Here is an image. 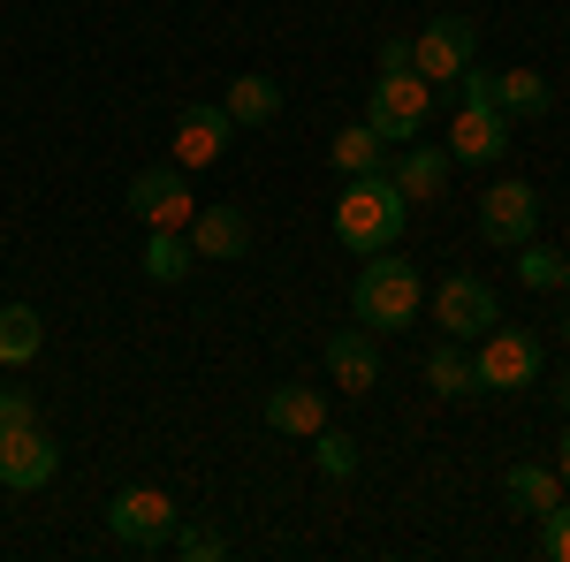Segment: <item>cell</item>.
I'll return each instance as SVG.
<instances>
[{
  "instance_id": "cell-11",
  "label": "cell",
  "mask_w": 570,
  "mask_h": 562,
  "mask_svg": "<svg viewBox=\"0 0 570 562\" xmlns=\"http://www.w3.org/2000/svg\"><path fill=\"white\" fill-rule=\"evenodd\" d=\"M510 152V115L502 107H456V122H449V160L456 168H487V160H502Z\"/></svg>"
},
{
  "instance_id": "cell-2",
  "label": "cell",
  "mask_w": 570,
  "mask_h": 562,
  "mask_svg": "<svg viewBox=\"0 0 570 562\" xmlns=\"http://www.w3.org/2000/svg\"><path fill=\"white\" fill-rule=\"evenodd\" d=\"M351 312H357V327H373V335H403V327H419V312H426V282H419V266L395 259V252H373V259L357 266V282H351Z\"/></svg>"
},
{
  "instance_id": "cell-27",
  "label": "cell",
  "mask_w": 570,
  "mask_h": 562,
  "mask_svg": "<svg viewBox=\"0 0 570 562\" xmlns=\"http://www.w3.org/2000/svg\"><path fill=\"white\" fill-rule=\"evenodd\" d=\"M540 555H548V562H570V494L548 510V517H540Z\"/></svg>"
},
{
  "instance_id": "cell-12",
  "label": "cell",
  "mask_w": 570,
  "mask_h": 562,
  "mask_svg": "<svg viewBox=\"0 0 570 562\" xmlns=\"http://www.w3.org/2000/svg\"><path fill=\"white\" fill-rule=\"evenodd\" d=\"M228 137H236L228 107H183V115H176V168L183 175L214 168L220 152H228Z\"/></svg>"
},
{
  "instance_id": "cell-22",
  "label": "cell",
  "mask_w": 570,
  "mask_h": 562,
  "mask_svg": "<svg viewBox=\"0 0 570 562\" xmlns=\"http://www.w3.org/2000/svg\"><path fill=\"white\" fill-rule=\"evenodd\" d=\"M190 266H198V252H190L183 228H145V274L153 282H183Z\"/></svg>"
},
{
  "instance_id": "cell-5",
  "label": "cell",
  "mask_w": 570,
  "mask_h": 562,
  "mask_svg": "<svg viewBox=\"0 0 570 562\" xmlns=\"http://www.w3.org/2000/svg\"><path fill=\"white\" fill-rule=\"evenodd\" d=\"M176 524H183V510L160 494V486H122L115 502H107V532L130 548V555H153V548H168L176 540Z\"/></svg>"
},
{
  "instance_id": "cell-3",
  "label": "cell",
  "mask_w": 570,
  "mask_h": 562,
  "mask_svg": "<svg viewBox=\"0 0 570 562\" xmlns=\"http://www.w3.org/2000/svg\"><path fill=\"white\" fill-rule=\"evenodd\" d=\"M540 373H548V349H540V335L532 327H487L480 349H472V381H480L487 395H518V388H540Z\"/></svg>"
},
{
  "instance_id": "cell-23",
  "label": "cell",
  "mask_w": 570,
  "mask_h": 562,
  "mask_svg": "<svg viewBox=\"0 0 570 562\" xmlns=\"http://www.w3.org/2000/svg\"><path fill=\"white\" fill-rule=\"evenodd\" d=\"M327 152H335V168H343V175H381V168H389V145L365 130V122L335 130V145H327Z\"/></svg>"
},
{
  "instance_id": "cell-26",
  "label": "cell",
  "mask_w": 570,
  "mask_h": 562,
  "mask_svg": "<svg viewBox=\"0 0 570 562\" xmlns=\"http://www.w3.org/2000/svg\"><path fill=\"white\" fill-rule=\"evenodd\" d=\"M168 548H176L183 562H220V555H228V540L206 532V524H176V540H168Z\"/></svg>"
},
{
  "instance_id": "cell-31",
  "label": "cell",
  "mask_w": 570,
  "mask_h": 562,
  "mask_svg": "<svg viewBox=\"0 0 570 562\" xmlns=\"http://www.w3.org/2000/svg\"><path fill=\"white\" fill-rule=\"evenodd\" d=\"M556 479H563V494H570V433L556 441Z\"/></svg>"
},
{
  "instance_id": "cell-1",
  "label": "cell",
  "mask_w": 570,
  "mask_h": 562,
  "mask_svg": "<svg viewBox=\"0 0 570 562\" xmlns=\"http://www.w3.org/2000/svg\"><path fill=\"white\" fill-rule=\"evenodd\" d=\"M403 220H411V198L381 175H343V198H335V244L357 252V259H373V252H395V236H403Z\"/></svg>"
},
{
  "instance_id": "cell-13",
  "label": "cell",
  "mask_w": 570,
  "mask_h": 562,
  "mask_svg": "<svg viewBox=\"0 0 570 562\" xmlns=\"http://www.w3.org/2000/svg\"><path fill=\"white\" fill-rule=\"evenodd\" d=\"M327 381H335L343 395H373V388H381L373 327H343V335H327Z\"/></svg>"
},
{
  "instance_id": "cell-28",
  "label": "cell",
  "mask_w": 570,
  "mask_h": 562,
  "mask_svg": "<svg viewBox=\"0 0 570 562\" xmlns=\"http://www.w3.org/2000/svg\"><path fill=\"white\" fill-rule=\"evenodd\" d=\"M456 107H494V77H487L480 61H472V69H456Z\"/></svg>"
},
{
  "instance_id": "cell-21",
  "label": "cell",
  "mask_w": 570,
  "mask_h": 562,
  "mask_svg": "<svg viewBox=\"0 0 570 562\" xmlns=\"http://www.w3.org/2000/svg\"><path fill=\"white\" fill-rule=\"evenodd\" d=\"M426 388L449 395V403H456V395H480V381H472V349L464 343H434L426 349Z\"/></svg>"
},
{
  "instance_id": "cell-30",
  "label": "cell",
  "mask_w": 570,
  "mask_h": 562,
  "mask_svg": "<svg viewBox=\"0 0 570 562\" xmlns=\"http://www.w3.org/2000/svg\"><path fill=\"white\" fill-rule=\"evenodd\" d=\"M395 69H411V39H389V46H381V77H395Z\"/></svg>"
},
{
  "instance_id": "cell-32",
  "label": "cell",
  "mask_w": 570,
  "mask_h": 562,
  "mask_svg": "<svg viewBox=\"0 0 570 562\" xmlns=\"http://www.w3.org/2000/svg\"><path fill=\"white\" fill-rule=\"evenodd\" d=\"M556 403H563V411H570V373H563V381H556Z\"/></svg>"
},
{
  "instance_id": "cell-14",
  "label": "cell",
  "mask_w": 570,
  "mask_h": 562,
  "mask_svg": "<svg viewBox=\"0 0 570 562\" xmlns=\"http://www.w3.org/2000/svg\"><path fill=\"white\" fill-rule=\"evenodd\" d=\"M183 236H190L198 259H244V252H252V220H244V206H198Z\"/></svg>"
},
{
  "instance_id": "cell-25",
  "label": "cell",
  "mask_w": 570,
  "mask_h": 562,
  "mask_svg": "<svg viewBox=\"0 0 570 562\" xmlns=\"http://www.w3.org/2000/svg\"><path fill=\"white\" fill-rule=\"evenodd\" d=\"M312 464H320L327 479H351L357 472V441H351V433H335V426H320V433H312Z\"/></svg>"
},
{
  "instance_id": "cell-20",
  "label": "cell",
  "mask_w": 570,
  "mask_h": 562,
  "mask_svg": "<svg viewBox=\"0 0 570 562\" xmlns=\"http://www.w3.org/2000/svg\"><path fill=\"white\" fill-rule=\"evenodd\" d=\"M46 349V319L31 304H0V365H31Z\"/></svg>"
},
{
  "instance_id": "cell-4",
  "label": "cell",
  "mask_w": 570,
  "mask_h": 562,
  "mask_svg": "<svg viewBox=\"0 0 570 562\" xmlns=\"http://www.w3.org/2000/svg\"><path fill=\"white\" fill-rule=\"evenodd\" d=\"M426 115H434V85L419 69H395V77H381V85L365 91V130L381 137V145L426 137Z\"/></svg>"
},
{
  "instance_id": "cell-24",
  "label": "cell",
  "mask_w": 570,
  "mask_h": 562,
  "mask_svg": "<svg viewBox=\"0 0 570 562\" xmlns=\"http://www.w3.org/2000/svg\"><path fill=\"white\" fill-rule=\"evenodd\" d=\"M518 289H532V297L563 289V252H548V244H518Z\"/></svg>"
},
{
  "instance_id": "cell-7",
  "label": "cell",
  "mask_w": 570,
  "mask_h": 562,
  "mask_svg": "<svg viewBox=\"0 0 570 562\" xmlns=\"http://www.w3.org/2000/svg\"><path fill=\"white\" fill-rule=\"evenodd\" d=\"M480 236H487V244H502V252L532 244V236H540V190H532V183H518V175L487 183V198H480Z\"/></svg>"
},
{
  "instance_id": "cell-8",
  "label": "cell",
  "mask_w": 570,
  "mask_h": 562,
  "mask_svg": "<svg viewBox=\"0 0 570 562\" xmlns=\"http://www.w3.org/2000/svg\"><path fill=\"white\" fill-rule=\"evenodd\" d=\"M61 472V441L31 418V426H0V486L8 494H39Z\"/></svg>"
},
{
  "instance_id": "cell-10",
  "label": "cell",
  "mask_w": 570,
  "mask_h": 562,
  "mask_svg": "<svg viewBox=\"0 0 570 562\" xmlns=\"http://www.w3.org/2000/svg\"><path fill=\"white\" fill-rule=\"evenodd\" d=\"M472 53H480V31H472L464 16H434V23L411 39V69L441 91V85H456V69H472Z\"/></svg>"
},
{
  "instance_id": "cell-33",
  "label": "cell",
  "mask_w": 570,
  "mask_h": 562,
  "mask_svg": "<svg viewBox=\"0 0 570 562\" xmlns=\"http://www.w3.org/2000/svg\"><path fill=\"white\" fill-rule=\"evenodd\" d=\"M563 289H570V259H563Z\"/></svg>"
},
{
  "instance_id": "cell-9",
  "label": "cell",
  "mask_w": 570,
  "mask_h": 562,
  "mask_svg": "<svg viewBox=\"0 0 570 562\" xmlns=\"http://www.w3.org/2000/svg\"><path fill=\"white\" fill-rule=\"evenodd\" d=\"M122 206H130L145 228H190V214H198V198H190V175L168 160V168H145L130 175V190H122Z\"/></svg>"
},
{
  "instance_id": "cell-18",
  "label": "cell",
  "mask_w": 570,
  "mask_h": 562,
  "mask_svg": "<svg viewBox=\"0 0 570 562\" xmlns=\"http://www.w3.org/2000/svg\"><path fill=\"white\" fill-rule=\"evenodd\" d=\"M502 494H510V510H525V517H548V510L563 502V479L548 472V464H510Z\"/></svg>"
},
{
  "instance_id": "cell-19",
  "label": "cell",
  "mask_w": 570,
  "mask_h": 562,
  "mask_svg": "<svg viewBox=\"0 0 570 562\" xmlns=\"http://www.w3.org/2000/svg\"><path fill=\"white\" fill-rule=\"evenodd\" d=\"M494 107H502L510 122H518V115H548V107H556V85H548L540 69H502V77H494Z\"/></svg>"
},
{
  "instance_id": "cell-16",
  "label": "cell",
  "mask_w": 570,
  "mask_h": 562,
  "mask_svg": "<svg viewBox=\"0 0 570 562\" xmlns=\"http://www.w3.org/2000/svg\"><path fill=\"white\" fill-rule=\"evenodd\" d=\"M266 426L289 433V441H312V433L327 426V395L320 388H274L266 395Z\"/></svg>"
},
{
  "instance_id": "cell-15",
  "label": "cell",
  "mask_w": 570,
  "mask_h": 562,
  "mask_svg": "<svg viewBox=\"0 0 570 562\" xmlns=\"http://www.w3.org/2000/svg\"><path fill=\"white\" fill-rule=\"evenodd\" d=\"M449 168H456V160H449V145H419V137H411V145L395 152L389 183L403 190V198H411V206H426V198H441V183H449Z\"/></svg>"
},
{
  "instance_id": "cell-6",
  "label": "cell",
  "mask_w": 570,
  "mask_h": 562,
  "mask_svg": "<svg viewBox=\"0 0 570 562\" xmlns=\"http://www.w3.org/2000/svg\"><path fill=\"white\" fill-rule=\"evenodd\" d=\"M494 319H502V297H494L487 274H449V282L434 289V327L449 335V343H480Z\"/></svg>"
},
{
  "instance_id": "cell-29",
  "label": "cell",
  "mask_w": 570,
  "mask_h": 562,
  "mask_svg": "<svg viewBox=\"0 0 570 562\" xmlns=\"http://www.w3.org/2000/svg\"><path fill=\"white\" fill-rule=\"evenodd\" d=\"M31 418H39V403H31V395H23V388H0V426H31Z\"/></svg>"
},
{
  "instance_id": "cell-34",
  "label": "cell",
  "mask_w": 570,
  "mask_h": 562,
  "mask_svg": "<svg viewBox=\"0 0 570 562\" xmlns=\"http://www.w3.org/2000/svg\"><path fill=\"white\" fill-rule=\"evenodd\" d=\"M563 343H570V319H563Z\"/></svg>"
},
{
  "instance_id": "cell-17",
  "label": "cell",
  "mask_w": 570,
  "mask_h": 562,
  "mask_svg": "<svg viewBox=\"0 0 570 562\" xmlns=\"http://www.w3.org/2000/svg\"><path fill=\"white\" fill-rule=\"evenodd\" d=\"M220 107H228V122H236V130H259V122H274V115H282V85L252 69V77H236V85L220 91Z\"/></svg>"
}]
</instances>
